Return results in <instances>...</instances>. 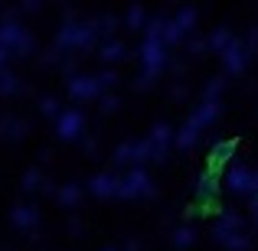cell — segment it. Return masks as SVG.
<instances>
[{"label": "cell", "mask_w": 258, "mask_h": 251, "mask_svg": "<svg viewBox=\"0 0 258 251\" xmlns=\"http://www.w3.org/2000/svg\"><path fill=\"white\" fill-rule=\"evenodd\" d=\"M213 238L226 251H248L252 248V238H248V232H245V219H242L239 212H232V209H226L222 215H216Z\"/></svg>", "instance_id": "cell-1"}, {"label": "cell", "mask_w": 258, "mask_h": 251, "mask_svg": "<svg viewBox=\"0 0 258 251\" xmlns=\"http://www.w3.org/2000/svg\"><path fill=\"white\" fill-rule=\"evenodd\" d=\"M141 78H138V88L144 92L147 85H154L160 78V72L170 65V49H167L164 39H151L144 36V43H141Z\"/></svg>", "instance_id": "cell-2"}, {"label": "cell", "mask_w": 258, "mask_h": 251, "mask_svg": "<svg viewBox=\"0 0 258 251\" xmlns=\"http://www.w3.org/2000/svg\"><path fill=\"white\" fill-rule=\"evenodd\" d=\"M222 173H216V170H203L200 173V180H196V206H200V212L206 215V212H213V215H222L226 209L219 206V193H222Z\"/></svg>", "instance_id": "cell-3"}, {"label": "cell", "mask_w": 258, "mask_h": 251, "mask_svg": "<svg viewBox=\"0 0 258 251\" xmlns=\"http://www.w3.org/2000/svg\"><path fill=\"white\" fill-rule=\"evenodd\" d=\"M173 140H176L173 124L160 121V124H154V127H151V134L144 137V144H147V153H151L154 163H164V160H167V153L173 150Z\"/></svg>", "instance_id": "cell-4"}, {"label": "cell", "mask_w": 258, "mask_h": 251, "mask_svg": "<svg viewBox=\"0 0 258 251\" xmlns=\"http://www.w3.org/2000/svg\"><path fill=\"white\" fill-rule=\"evenodd\" d=\"M226 186L229 193H239V196H252L258 193V170L255 166H245V163H232L226 173Z\"/></svg>", "instance_id": "cell-5"}, {"label": "cell", "mask_w": 258, "mask_h": 251, "mask_svg": "<svg viewBox=\"0 0 258 251\" xmlns=\"http://www.w3.org/2000/svg\"><path fill=\"white\" fill-rule=\"evenodd\" d=\"M118 196L124 199H138V196H154V180L144 166H134L131 173H124V180L118 183Z\"/></svg>", "instance_id": "cell-6"}, {"label": "cell", "mask_w": 258, "mask_h": 251, "mask_svg": "<svg viewBox=\"0 0 258 251\" xmlns=\"http://www.w3.org/2000/svg\"><path fill=\"white\" fill-rule=\"evenodd\" d=\"M219 59H222V69L229 72V75H242V72H245V65H248V52H245V43H242L239 36L232 39V43L226 46V49L219 52Z\"/></svg>", "instance_id": "cell-7"}, {"label": "cell", "mask_w": 258, "mask_h": 251, "mask_svg": "<svg viewBox=\"0 0 258 251\" xmlns=\"http://www.w3.org/2000/svg\"><path fill=\"white\" fill-rule=\"evenodd\" d=\"M235 150H239V140H219V144H213V150H209V170L222 173V166H229L235 160Z\"/></svg>", "instance_id": "cell-8"}, {"label": "cell", "mask_w": 258, "mask_h": 251, "mask_svg": "<svg viewBox=\"0 0 258 251\" xmlns=\"http://www.w3.org/2000/svg\"><path fill=\"white\" fill-rule=\"evenodd\" d=\"M114 160L118 163H144V160H151V153H147L144 140H131V144H121L114 150Z\"/></svg>", "instance_id": "cell-9"}, {"label": "cell", "mask_w": 258, "mask_h": 251, "mask_svg": "<svg viewBox=\"0 0 258 251\" xmlns=\"http://www.w3.org/2000/svg\"><path fill=\"white\" fill-rule=\"evenodd\" d=\"M216 118H219V105H203V101H200V108H196V111L189 114L186 124L193 127V131H200V134H203V131H206V127L213 124Z\"/></svg>", "instance_id": "cell-10"}, {"label": "cell", "mask_w": 258, "mask_h": 251, "mask_svg": "<svg viewBox=\"0 0 258 251\" xmlns=\"http://www.w3.org/2000/svg\"><path fill=\"white\" fill-rule=\"evenodd\" d=\"M170 20H173V26H176V30H180L183 36L189 39V36H193V30H196V20H200V13H196L193 7H180V10H176Z\"/></svg>", "instance_id": "cell-11"}, {"label": "cell", "mask_w": 258, "mask_h": 251, "mask_svg": "<svg viewBox=\"0 0 258 251\" xmlns=\"http://www.w3.org/2000/svg\"><path fill=\"white\" fill-rule=\"evenodd\" d=\"M222 92H226V78L222 75H216V78H209L206 85H203V105H219V98H222Z\"/></svg>", "instance_id": "cell-12"}, {"label": "cell", "mask_w": 258, "mask_h": 251, "mask_svg": "<svg viewBox=\"0 0 258 251\" xmlns=\"http://www.w3.org/2000/svg\"><path fill=\"white\" fill-rule=\"evenodd\" d=\"M232 39H235V33L229 30V26H216V30H213V33L206 36V46H209L213 52H222V49H226L229 43H232Z\"/></svg>", "instance_id": "cell-13"}, {"label": "cell", "mask_w": 258, "mask_h": 251, "mask_svg": "<svg viewBox=\"0 0 258 251\" xmlns=\"http://www.w3.org/2000/svg\"><path fill=\"white\" fill-rule=\"evenodd\" d=\"M196 144H200V131H193L189 124L176 127V140H173V147H176V150H193Z\"/></svg>", "instance_id": "cell-14"}, {"label": "cell", "mask_w": 258, "mask_h": 251, "mask_svg": "<svg viewBox=\"0 0 258 251\" xmlns=\"http://www.w3.org/2000/svg\"><path fill=\"white\" fill-rule=\"evenodd\" d=\"M118 183L121 180H114V176H95L92 180V193L95 196H118Z\"/></svg>", "instance_id": "cell-15"}, {"label": "cell", "mask_w": 258, "mask_h": 251, "mask_svg": "<svg viewBox=\"0 0 258 251\" xmlns=\"http://www.w3.org/2000/svg\"><path fill=\"white\" fill-rule=\"evenodd\" d=\"M131 52H127L124 43H118V39H111V43L101 46V59H108V62H121V59H127Z\"/></svg>", "instance_id": "cell-16"}, {"label": "cell", "mask_w": 258, "mask_h": 251, "mask_svg": "<svg viewBox=\"0 0 258 251\" xmlns=\"http://www.w3.org/2000/svg\"><path fill=\"white\" fill-rule=\"evenodd\" d=\"M173 248L176 251H183V248H193V241H196V228L193 225H180V228H176V232H173Z\"/></svg>", "instance_id": "cell-17"}, {"label": "cell", "mask_w": 258, "mask_h": 251, "mask_svg": "<svg viewBox=\"0 0 258 251\" xmlns=\"http://www.w3.org/2000/svg\"><path fill=\"white\" fill-rule=\"evenodd\" d=\"M69 88L79 95V98H92V95H98V88H101V85H98V78H88V75H82V78H76V82H72Z\"/></svg>", "instance_id": "cell-18"}, {"label": "cell", "mask_w": 258, "mask_h": 251, "mask_svg": "<svg viewBox=\"0 0 258 251\" xmlns=\"http://www.w3.org/2000/svg\"><path fill=\"white\" fill-rule=\"evenodd\" d=\"M59 127H62V137H76L82 131V114H66Z\"/></svg>", "instance_id": "cell-19"}, {"label": "cell", "mask_w": 258, "mask_h": 251, "mask_svg": "<svg viewBox=\"0 0 258 251\" xmlns=\"http://www.w3.org/2000/svg\"><path fill=\"white\" fill-rule=\"evenodd\" d=\"M147 20H151V17H147V13L141 10V7L127 10V26H131V30H144V26H147Z\"/></svg>", "instance_id": "cell-20"}, {"label": "cell", "mask_w": 258, "mask_h": 251, "mask_svg": "<svg viewBox=\"0 0 258 251\" xmlns=\"http://www.w3.org/2000/svg\"><path fill=\"white\" fill-rule=\"evenodd\" d=\"M186 49H189V56H203V49H209L206 36H189L186 39Z\"/></svg>", "instance_id": "cell-21"}, {"label": "cell", "mask_w": 258, "mask_h": 251, "mask_svg": "<svg viewBox=\"0 0 258 251\" xmlns=\"http://www.w3.org/2000/svg\"><path fill=\"white\" fill-rule=\"evenodd\" d=\"M242 43H245V52H248V56H258V26H252V30L245 33V39H242Z\"/></svg>", "instance_id": "cell-22"}, {"label": "cell", "mask_w": 258, "mask_h": 251, "mask_svg": "<svg viewBox=\"0 0 258 251\" xmlns=\"http://www.w3.org/2000/svg\"><path fill=\"white\" fill-rule=\"evenodd\" d=\"M118 105H121V101L114 98V95H108V98H101V108H105V111H114Z\"/></svg>", "instance_id": "cell-23"}, {"label": "cell", "mask_w": 258, "mask_h": 251, "mask_svg": "<svg viewBox=\"0 0 258 251\" xmlns=\"http://www.w3.org/2000/svg\"><path fill=\"white\" fill-rule=\"evenodd\" d=\"M118 82V75L114 72H105V75H98V85H114Z\"/></svg>", "instance_id": "cell-24"}, {"label": "cell", "mask_w": 258, "mask_h": 251, "mask_svg": "<svg viewBox=\"0 0 258 251\" xmlns=\"http://www.w3.org/2000/svg\"><path fill=\"white\" fill-rule=\"evenodd\" d=\"M248 209H252V219H255V225H258V196L248 199Z\"/></svg>", "instance_id": "cell-25"}, {"label": "cell", "mask_w": 258, "mask_h": 251, "mask_svg": "<svg viewBox=\"0 0 258 251\" xmlns=\"http://www.w3.org/2000/svg\"><path fill=\"white\" fill-rule=\"evenodd\" d=\"M62 199H66V202H76V199H79V189H66Z\"/></svg>", "instance_id": "cell-26"}, {"label": "cell", "mask_w": 258, "mask_h": 251, "mask_svg": "<svg viewBox=\"0 0 258 251\" xmlns=\"http://www.w3.org/2000/svg\"><path fill=\"white\" fill-rule=\"evenodd\" d=\"M170 95H173V98H183V95H186V85H173Z\"/></svg>", "instance_id": "cell-27"}, {"label": "cell", "mask_w": 258, "mask_h": 251, "mask_svg": "<svg viewBox=\"0 0 258 251\" xmlns=\"http://www.w3.org/2000/svg\"><path fill=\"white\" fill-rule=\"evenodd\" d=\"M108 251H114V248H108Z\"/></svg>", "instance_id": "cell-28"}, {"label": "cell", "mask_w": 258, "mask_h": 251, "mask_svg": "<svg viewBox=\"0 0 258 251\" xmlns=\"http://www.w3.org/2000/svg\"><path fill=\"white\" fill-rule=\"evenodd\" d=\"M255 196H258V193H255Z\"/></svg>", "instance_id": "cell-29"}]
</instances>
